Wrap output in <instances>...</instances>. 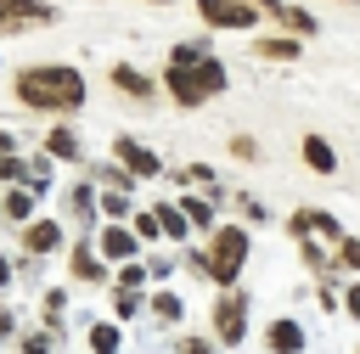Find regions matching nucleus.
<instances>
[{
    "label": "nucleus",
    "mask_w": 360,
    "mask_h": 354,
    "mask_svg": "<svg viewBox=\"0 0 360 354\" xmlns=\"http://www.w3.org/2000/svg\"><path fill=\"white\" fill-rule=\"evenodd\" d=\"M298 343H304V337H298L292 320H276V326H270V348H276V354H298Z\"/></svg>",
    "instance_id": "12"
},
{
    "label": "nucleus",
    "mask_w": 360,
    "mask_h": 354,
    "mask_svg": "<svg viewBox=\"0 0 360 354\" xmlns=\"http://www.w3.org/2000/svg\"><path fill=\"white\" fill-rule=\"evenodd\" d=\"M90 348L96 354H118V326H90Z\"/></svg>",
    "instance_id": "15"
},
{
    "label": "nucleus",
    "mask_w": 360,
    "mask_h": 354,
    "mask_svg": "<svg viewBox=\"0 0 360 354\" xmlns=\"http://www.w3.org/2000/svg\"><path fill=\"white\" fill-rule=\"evenodd\" d=\"M6 275H11V264H6V258H0V287H6Z\"/></svg>",
    "instance_id": "24"
},
{
    "label": "nucleus",
    "mask_w": 360,
    "mask_h": 354,
    "mask_svg": "<svg viewBox=\"0 0 360 354\" xmlns=\"http://www.w3.org/2000/svg\"><path fill=\"white\" fill-rule=\"evenodd\" d=\"M158 225H163V230H169V236H186V219H180V214H174V208H158Z\"/></svg>",
    "instance_id": "16"
},
{
    "label": "nucleus",
    "mask_w": 360,
    "mask_h": 354,
    "mask_svg": "<svg viewBox=\"0 0 360 354\" xmlns=\"http://www.w3.org/2000/svg\"><path fill=\"white\" fill-rule=\"evenodd\" d=\"M101 253H107V258H129V253H135V236H129L124 225H107V230H101Z\"/></svg>",
    "instance_id": "9"
},
{
    "label": "nucleus",
    "mask_w": 360,
    "mask_h": 354,
    "mask_svg": "<svg viewBox=\"0 0 360 354\" xmlns=\"http://www.w3.org/2000/svg\"><path fill=\"white\" fill-rule=\"evenodd\" d=\"M242 258H248V236L236 230V225H225V230H214V247H208V270L231 287L236 281V270H242Z\"/></svg>",
    "instance_id": "3"
},
{
    "label": "nucleus",
    "mask_w": 360,
    "mask_h": 354,
    "mask_svg": "<svg viewBox=\"0 0 360 354\" xmlns=\"http://www.w3.org/2000/svg\"><path fill=\"white\" fill-rule=\"evenodd\" d=\"M304 163H309V169H321V174H332V169H338V157H332V146H326L321 135H309V140H304Z\"/></svg>",
    "instance_id": "11"
},
{
    "label": "nucleus",
    "mask_w": 360,
    "mask_h": 354,
    "mask_svg": "<svg viewBox=\"0 0 360 354\" xmlns=\"http://www.w3.org/2000/svg\"><path fill=\"white\" fill-rule=\"evenodd\" d=\"M343 258H349V264H360V242H349V247H343Z\"/></svg>",
    "instance_id": "21"
},
{
    "label": "nucleus",
    "mask_w": 360,
    "mask_h": 354,
    "mask_svg": "<svg viewBox=\"0 0 360 354\" xmlns=\"http://www.w3.org/2000/svg\"><path fill=\"white\" fill-rule=\"evenodd\" d=\"M259 56H264V62H270V56L287 62V56H298V39H259Z\"/></svg>",
    "instance_id": "13"
},
{
    "label": "nucleus",
    "mask_w": 360,
    "mask_h": 354,
    "mask_svg": "<svg viewBox=\"0 0 360 354\" xmlns=\"http://www.w3.org/2000/svg\"><path fill=\"white\" fill-rule=\"evenodd\" d=\"M17 101L39 107V112H73L84 107V73L68 62H45V67H22L17 73Z\"/></svg>",
    "instance_id": "1"
},
{
    "label": "nucleus",
    "mask_w": 360,
    "mask_h": 354,
    "mask_svg": "<svg viewBox=\"0 0 360 354\" xmlns=\"http://www.w3.org/2000/svg\"><path fill=\"white\" fill-rule=\"evenodd\" d=\"M158 315H163V320H174V315H180V298H174V292H163V298H158Z\"/></svg>",
    "instance_id": "18"
},
{
    "label": "nucleus",
    "mask_w": 360,
    "mask_h": 354,
    "mask_svg": "<svg viewBox=\"0 0 360 354\" xmlns=\"http://www.w3.org/2000/svg\"><path fill=\"white\" fill-rule=\"evenodd\" d=\"M112 84H118V90H124V96H135V101H146V96H152V84H146V79H141V73H135V67H124V62H118V67H112Z\"/></svg>",
    "instance_id": "10"
},
{
    "label": "nucleus",
    "mask_w": 360,
    "mask_h": 354,
    "mask_svg": "<svg viewBox=\"0 0 360 354\" xmlns=\"http://www.w3.org/2000/svg\"><path fill=\"white\" fill-rule=\"evenodd\" d=\"M163 84L180 107H202L208 96L225 90V62H214L208 51H191V45H174L169 51V67H163Z\"/></svg>",
    "instance_id": "2"
},
{
    "label": "nucleus",
    "mask_w": 360,
    "mask_h": 354,
    "mask_svg": "<svg viewBox=\"0 0 360 354\" xmlns=\"http://www.w3.org/2000/svg\"><path fill=\"white\" fill-rule=\"evenodd\" d=\"M197 17L208 28H253L259 22V6L253 0H197Z\"/></svg>",
    "instance_id": "4"
},
{
    "label": "nucleus",
    "mask_w": 360,
    "mask_h": 354,
    "mask_svg": "<svg viewBox=\"0 0 360 354\" xmlns=\"http://www.w3.org/2000/svg\"><path fill=\"white\" fill-rule=\"evenodd\" d=\"M45 152H56V157H79V140H73V129H51Z\"/></svg>",
    "instance_id": "14"
},
{
    "label": "nucleus",
    "mask_w": 360,
    "mask_h": 354,
    "mask_svg": "<svg viewBox=\"0 0 360 354\" xmlns=\"http://www.w3.org/2000/svg\"><path fill=\"white\" fill-rule=\"evenodd\" d=\"M101 208H107V214H112V219H118V214H124V208H129V197H112V191H107V197H101Z\"/></svg>",
    "instance_id": "19"
},
{
    "label": "nucleus",
    "mask_w": 360,
    "mask_h": 354,
    "mask_svg": "<svg viewBox=\"0 0 360 354\" xmlns=\"http://www.w3.org/2000/svg\"><path fill=\"white\" fill-rule=\"evenodd\" d=\"M112 152H118V163H124V169H135L141 180H152V174H158V157H152L146 146H135L129 135H118V146H112Z\"/></svg>",
    "instance_id": "6"
},
{
    "label": "nucleus",
    "mask_w": 360,
    "mask_h": 354,
    "mask_svg": "<svg viewBox=\"0 0 360 354\" xmlns=\"http://www.w3.org/2000/svg\"><path fill=\"white\" fill-rule=\"evenodd\" d=\"M22 242H28V253H51V247L62 242V230H56L51 219H39V225H28V230H22Z\"/></svg>",
    "instance_id": "8"
},
{
    "label": "nucleus",
    "mask_w": 360,
    "mask_h": 354,
    "mask_svg": "<svg viewBox=\"0 0 360 354\" xmlns=\"http://www.w3.org/2000/svg\"><path fill=\"white\" fill-rule=\"evenodd\" d=\"M214 326H219V337H225V343L248 337V332H242V298H219V309H214Z\"/></svg>",
    "instance_id": "7"
},
{
    "label": "nucleus",
    "mask_w": 360,
    "mask_h": 354,
    "mask_svg": "<svg viewBox=\"0 0 360 354\" xmlns=\"http://www.w3.org/2000/svg\"><path fill=\"white\" fill-rule=\"evenodd\" d=\"M349 309H354V315H360V287H349Z\"/></svg>",
    "instance_id": "23"
},
{
    "label": "nucleus",
    "mask_w": 360,
    "mask_h": 354,
    "mask_svg": "<svg viewBox=\"0 0 360 354\" xmlns=\"http://www.w3.org/2000/svg\"><path fill=\"white\" fill-rule=\"evenodd\" d=\"M39 22H56V11L39 6V0H0V34H11V28H39Z\"/></svg>",
    "instance_id": "5"
},
{
    "label": "nucleus",
    "mask_w": 360,
    "mask_h": 354,
    "mask_svg": "<svg viewBox=\"0 0 360 354\" xmlns=\"http://www.w3.org/2000/svg\"><path fill=\"white\" fill-rule=\"evenodd\" d=\"M73 270H79V275H101V264H96L90 253H79V258H73Z\"/></svg>",
    "instance_id": "20"
},
{
    "label": "nucleus",
    "mask_w": 360,
    "mask_h": 354,
    "mask_svg": "<svg viewBox=\"0 0 360 354\" xmlns=\"http://www.w3.org/2000/svg\"><path fill=\"white\" fill-rule=\"evenodd\" d=\"M186 354H214V348L208 343H186Z\"/></svg>",
    "instance_id": "22"
},
{
    "label": "nucleus",
    "mask_w": 360,
    "mask_h": 354,
    "mask_svg": "<svg viewBox=\"0 0 360 354\" xmlns=\"http://www.w3.org/2000/svg\"><path fill=\"white\" fill-rule=\"evenodd\" d=\"M6 214H17V219H22V214H28V191H11V197H6Z\"/></svg>",
    "instance_id": "17"
}]
</instances>
